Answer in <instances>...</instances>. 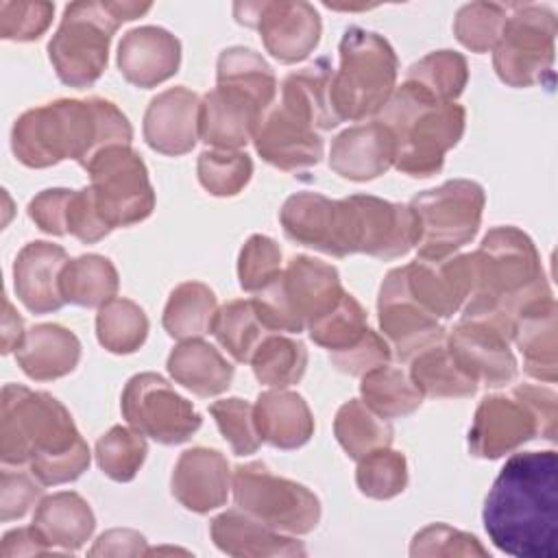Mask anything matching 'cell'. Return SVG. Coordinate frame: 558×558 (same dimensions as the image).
<instances>
[{
    "instance_id": "obj_8",
    "label": "cell",
    "mask_w": 558,
    "mask_h": 558,
    "mask_svg": "<svg viewBox=\"0 0 558 558\" xmlns=\"http://www.w3.org/2000/svg\"><path fill=\"white\" fill-rule=\"evenodd\" d=\"M340 68L331 76V102L340 120L377 116L397 87L399 61L375 31L349 26L340 39Z\"/></svg>"
},
{
    "instance_id": "obj_37",
    "label": "cell",
    "mask_w": 558,
    "mask_h": 558,
    "mask_svg": "<svg viewBox=\"0 0 558 558\" xmlns=\"http://www.w3.org/2000/svg\"><path fill=\"white\" fill-rule=\"evenodd\" d=\"M410 377L427 397L464 399L477 392V384L453 360L445 340L423 349L410 360Z\"/></svg>"
},
{
    "instance_id": "obj_30",
    "label": "cell",
    "mask_w": 558,
    "mask_h": 558,
    "mask_svg": "<svg viewBox=\"0 0 558 558\" xmlns=\"http://www.w3.org/2000/svg\"><path fill=\"white\" fill-rule=\"evenodd\" d=\"M33 527L57 554H72L92 538L96 517L78 493L61 490L39 499Z\"/></svg>"
},
{
    "instance_id": "obj_25",
    "label": "cell",
    "mask_w": 558,
    "mask_h": 558,
    "mask_svg": "<svg viewBox=\"0 0 558 558\" xmlns=\"http://www.w3.org/2000/svg\"><path fill=\"white\" fill-rule=\"evenodd\" d=\"M68 262V253L59 244L35 240L22 246L13 264V286L28 312L50 314L65 305L59 279Z\"/></svg>"
},
{
    "instance_id": "obj_41",
    "label": "cell",
    "mask_w": 558,
    "mask_h": 558,
    "mask_svg": "<svg viewBox=\"0 0 558 558\" xmlns=\"http://www.w3.org/2000/svg\"><path fill=\"white\" fill-rule=\"evenodd\" d=\"M211 333L216 336L218 344L240 364L251 362L257 347L272 333L262 318L257 316L253 301H229L218 307Z\"/></svg>"
},
{
    "instance_id": "obj_6",
    "label": "cell",
    "mask_w": 558,
    "mask_h": 558,
    "mask_svg": "<svg viewBox=\"0 0 558 558\" xmlns=\"http://www.w3.org/2000/svg\"><path fill=\"white\" fill-rule=\"evenodd\" d=\"M150 2H72L48 41V57L61 83L94 85L109 63V44L122 22L142 17Z\"/></svg>"
},
{
    "instance_id": "obj_17",
    "label": "cell",
    "mask_w": 558,
    "mask_h": 558,
    "mask_svg": "<svg viewBox=\"0 0 558 558\" xmlns=\"http://www.w3.org/2000/svg\"><path fill=\"white\" fill-rule=\"evenodd\" d=\"M233 15L240 24L255 28L264 48L281 63L307 59L323 33L316 7L303 0L235 2Z\"/></svg>"
},
{
    "instance_id": "obj_26",
    "label": "cell",
    "mask_w": 558,
    "mask_h": 558,
    "mask_svg": "<svg viewBox=\"0 0 558 558\" xmlns=\"http://www.w3.org/2000/svg\"><path fill=\"white\" fill-rule=\"evenodd\" d=\"M395 163V144L377 120L344 129L329 148V168L349 181H371Z\"/></svg>"
},
{
    "instance_id": "obj_31",
    "label": "cell",
    "mask_w": 558,
    "mask_h": 558,
    "mask_svg": "<svg viewBox=\"0 0 558 558\" xmlns=\"http://www.w3.org/2000/svg\"><path fill=\"white\" fill-rule=\"evenodd\" d=\"M22 373L35 381H52L70 375L81 360V340L63 325L39 323L31 327L15 349Z\"/></svg>"
},
{
    "instance_id": "obj_40",
    "label": "cell",
    "mask_w": 558,
    "mask_h": 558,
    "mask_svg": "<svg viewBox=\"0 0 558 558\" xmlns=\"http://www.w3.org/2000/svg\"><path fill=\"white\" fill-rule=\"evenodd\" d=\"M216 85H231L270 109L277 94V78L268 61L253 48L231 46L218 54Z\"/></svg>"
},
{
    "instance_id": "obj_13",
    "label": "cell",
    "mask_w": 558,
    "mask_h": 558,
    "mask_svg": "<svg viewBox=\"0 0 558 558\" xmlns=\"http://www.w3.org/2000/svg\"><path fill=\"white\" fill-rule=\"evenodd\" d=\"M558 22L547 4H510L501 37L493 48V68L510 87H532L551 74Z\"/></svg>"
},
{
    "instance_id": "obj_54",
    "label": "cell",
    "mask_w": 558,
    "mask_h": 558,
    "mask_svg": "<svg viewBox=\"0 0 558 558\" xmlns=\"http://www.w3.org/2000/svg\"><path fill=\"white\" fill-rule=\"evenodd\" d=\"M329 357L338 371H342L347 375L362 377L364 373H368L381 364H388L392 357V349L384 336H379L373 329H366L357 342H353L344 351L329 353Z\"/></svg>"
},
{
    "instance_id": "obj_33",
    "label": "cell",
    "mask_w": 558,
    "mask_h": 558,
    "mask_svg": "<svg viewBox=\"0 0 558 558\" xmlns=\"http://www.w3.org/2000/svg\"><path fill=\"white\" fill-rule=\"evenodd\" d=\"M170 377L196 397H218L233 381V366L203 338L181 340L168 355Z\"/></svg>"
},
{
    "instance_id": "obj_42",
    "label": "cell",
    "mask_w": 558,
    "mask_h": 558,
    "mask_svg": "<svg viewBox=\"0 0 558 558\" xmlns=\"http://www.w3.org/2000/svg\"><path fill=\"white\" fill-rule=\"evenodd\" d=\"M146 336L148 316L135 301L116 296L107 301L102 307H98L96 338L109 353H135L146 342Z\"/></svg>"
},
{
    "instance_id": "obj_35",
    "label": "cell",
    "mask_w": 558,
    "mask_h": 558,
    "mask_svg": "<svg viewBox=\"0 0 558 558\" xmlns=\"http://www.w3.org/2000/svg\"><path fill=\"white\" fill-rule=\"evenodd\" d=\"M59 288L65 303L78 307H102L107 301L116 299L120 277L109 257L87 253L65 264Z\"/></svg>"
},
{
    "instance_id": "obj_2",
    "label": "cell",
    "mask_w": 558,
    "mask_h": 558,
    "mask_svg": "<svg viewBox=\"0 0 558 558\" xmlns=\"http://www.w3.org/2000/svg\"><path fill=\"white\" fill-rule=\"evenodd\" d=\"M0 458L4 466L28 464L44 486L74 482L92 462L68 408L52 395L20 384L2 388Z\"/></svg>"
},
{
    "instance_id": "obj_52",
    "label": "cell",
    "mask_w": 558,
    "mask_h": 558,
    "mask_svg": "<svg viewBox=\"0 0 558 558\" xmlns=\"http://www.w3.org/2000/svg\"><path fill=\"white\" fill-rule=\"evenodd\" d=\"M410 554L416 556H488V549L477 541V536L456 530L447 523H432L418 530L412 538Z\"/></svg>"
},
{
    "instance_id": "obj_50",
    "label": "cell",
    "mask_w": 558,
    "mask_h": 558,
    "mask_svg": "<svg viewBox=\"0 0 558 558\" xmlns=\"http://www.w3.org/2000/svg\"><path fill=\"white\" fill-rule=\"evenodd\" d=\"M209 414L235 456H251L259 449L262 438L257 434L253 405L248 401L240 397L218 399L209 405Z\"/></svg>"
},
{
    "instance_id": "obj_16",
    "label": "cell",
    "mask_w": 558,
    "mask_h": 558,
    "mask_svg": "<svg viewBox=\"0 0 558 558\" xmlns=\"http://www.w3.org/2000/svg\"><path fill=\"white\" fill-rule=\"evenodd\" d=\"M120 408L133 429L159 445H181L203 425L194 405L157 373L133 375L122 390Z\"/></svg>"
},
{
    "instance_id": "obj_48",
    "label": "cell",
    "mask_w": 558,
    "mask_h": 558,
    "mask_svg": "<svg viewBox=\"0 0 558 558\" xmlns=\"http://www.w3.org/2000/svg\"><path fill=\"white\" fill-rule=\"evenodd\" d=\"M196 174L211 196H235L251 181L253 161L242 150H203Z\"/></svg>"
},
{
    "instance_id": "obj_49",
    "label": "cell",
    "mask_w": 558,
    "mask_h": 558,
    "mask_svg": "<svg viewBox=\"0 0 558 558\" xmlns=\"http://www.w3.org/2000/svg\"><path fill=\"white\" fill-rule=\"evenodd\" d=\"M508 11L510 4L469 2L456 13L453 35L471 52H488L501 37Z\"/></svg>"
},
{
    "instance_id": "obj_57",
    "label": "cell",
    "mask_w": 558,
    "mask_h": 558,
    "mask_svg": "<svg viewBox=\"0 0 558 558\" xmlns=\"http://www.w3.org/2000/svg\"><path fill=\"white\" fill-rule=\"evenodd\" d=\"M72 194L74 190H68V187H50L31 198L28 216L39 231L50 235L68 233V207H70Z\"/></svg>"
},
{
    "instance_id": "obj_28",
    "label": "cell",
    "mask_w": 558,
    "mask_h": 558,
    "mask_svg": "<svg viewBox=\"0 0 558 558\" xmlns=\"http://www.w3.org/2000/svg\"><path fill=\"white\" fill-rule=\"evenodd\" d=\"M512 342L523 355V371L545 384L558 377V307L554 296L541 299L514 318Z\"/></svg>"
},
{
    "instance_id": "obj_9",
    "label": "cell",
    "mask_w": 558,
    "mask_h": 558,
    "mask_svg": "<svg viewBox=\"0 0 558 558\" xmlns=\"http://www.w3.org/2000/svg\"><path fill=\"white\" fill-rule=\"evenodd\" d=\"M342 294L344 288L336 266L310 255H294L251 301L272 333H301L331 312Z\"/></svg>"
},
{
    "instance_id": "obj_56",
    "label": "cell",
    "mask_w": 558,
    "mask_h": 558,
    "mask_svg": "<svg viewBox=\"0 0 558 558\" xmlns=\"http://www.w3.org/2000/svg\"><path fill=\"white\" fill-rule=\"evenodd\" d=\"M68 233H72L83 244H94L111 233L98 211L92 187L74 190L68 207Z\"/></svg>"
},
{
    "instance_id": "obj_19",
    "label": "cell",
    "mask_w": 558,
    "mask_h": 558,
    "mask_svg": "<svg viewBox=\"0 0 558 558\" xmlns=\"http://www.w3.org/2000/svg\"><path fill=\"white\" fill-rule=\"evenodd\" d=\"M412 299L432 316L451 318L473 292V257L449 255L445 259H421L401 266Z\"/></svg>"
},
{
    "instance_id": "obj_36",
    "label": "cell",
    "mask_w": 558,
    "mask_h": 558,
    "mask_svg": "<svg viewBox=\"0 0 558 558\" xmlns=\"http://www.w3.org/2000/svg\"><path fill=\"white\" fill-rule=\"evenodd\" d=\"M218 312L216 294L201 281L179 283L163 307L161 325L174 340H192L211 333V325Z\"/></svg>"
},
{
    "instance_id": "obj_23",
    "label": "cell",
    "mask_w": 558,
    "mask_h": 558,
    "mask_svg": "<svg viewBox=\"0 0 558 558\" xmlns=\"http://www.w3.org/2000/svg\"><path fill=\"white\" fill-rule=\"evenodd\" d=\"M231 477L233 471L218 449L192 447L179 456L170 477V490L183 508L205 514L225 506Z\"/></svg>"
},
{
    "instance_id": "obj_4",
    "label": "cell",
    "mask_w": 558,
    "mask_h": 558,
    "mask_svg": "<svg viewBox=\"0 0 558 558\" xmlns=\"http://www.w3.org/2000/svg\"><path fill=\"white\" fill-rule=\"evenodd\" d=\"M375 120L392 137V166L401 174L425 179L442 168L445 155L460 142L466 111L456 100H438L421 85L403 81Z\"/></svg>"
},
{
    "instance_id": "obj_7",
    "label": "cell",
    "mask_w": 558,
    "mask_h": 558,
    "mask_svg": "<svg viewBox=\"0 0 558 558\" xmlns=\"http://www.w3.org/2000/svg\"><path fill=\"white\" fill-rule=\"evenodd\" d=\"M536 436L556 440V392L519 384L510 395H490L480 401L469 429V451L482 460H497Z\"/></svg>"
},
{
    "instance_id": "obj_34",
    "label": "cell",
    "mask_w": 558,
    "mask_h": 558,
    "mask_svg": "<svg viewBox=\"0 0 558 558\" xmlns=\"http://www.w3.org/2000/svg\"><path fill=\"white\" fill-rule=\"evenodd\" d=\"M331 76L327 59H318L283 78L279 102L303 116L316 131H329L342 122L331 102Z\"/></svg>"
},
{
    "instance_id": "obj_53",
    "label": "cell",
    "mask_w": 558,
    "mask_h": 558,
    "mask_svg": "<svg viewBox=\"0 0 558 558\" xmlns=\"http://www.w3.org/2000/svg\"><path fill=\"white\" fill-rule=\"evenodd\" d=\"M54 15L52 2H0V37L11 41L39 39Z\"/></svg>"
},
{
    "instance_id": "obj_32",
    "label": "cell",
    "mask_w": 558,
    "mask_h": 558,
    "mask_svg": "<svg viewBox=\"0 0 558 558\" xmlns=\"http://www.w3.org/2000/svg\"><path fill=\"white\" fill-rule=\"evenodd\" d=\"M279 222L288 240L336 257L338 201L318 192H296L281 205Z\"/></svg>"
},
{
    "instance_id": "obj_47",
    "label": "cell",
    "mask_w": 558,
    "mask_h": 558,
    "mask_svg": "<svg viewBox=\"0 0 558 558\" xmlns=\"http://www.w3.org/2000/svg\"><path fill=\"white\" fill-rule=\"evenodd\" d=\"M355 484L371 499H392L408 486V462L390 447L375 449L357 460Z\"/></svg>"
},
{
    "instance_id": "obj_22",
    "label": "cell",
    "mask_w": 558,
    "mask_h": 558,
    "mask_svg": "<svg viewBox=\"0 0 558 558\" xmlns=\"http://www.w3.org/2000/svg\"><path fill=\"white\" fill-rule=\"evenodd\" d=\"M198 109L201 98L183 85L157 94L144 113L146 144L168 157L190 153L198 142Z\"/></svg>"
},
{
    "instance_id": "obj_55",
    "label": "cell",
    "mask_w": 558,
    "mask_h": 558,
    "mask_svg": "<svg viewBox=\"0 0 558 558\" xmlns=\"http://www.w3.org/2000/svg\"><path fill=\"white\" fill-rule=\"evenodd\" d=\"M41 482L31 473L2 469L0 475V521L22 519L41 497Z\"/></svg>"
},
{
    "instance_id": "obj_43",
    "label": "cell",
    "mask_w": 558,
    "mask_h": 558,
    "mask_svg": "<svg viewBox=\"0 0 558 558\" xmlns=\"http://www.w3.org/2000/svg\"><path fill=\"white\" fill-rule=\"evenodd\" d=\"M253 375L270 388H288L301 381L307 368V349L301 340L270 333L251 357Z\"/></svg>"
},
{
    "instance_id": "obj_21",
    "label": "cell",
    "mask_w": 558,
    "mask_h": 558,
    "mask_svg": "<svg viewBox=\"0 0 558 558\" xmlns=\"http://www.w3.org/2000/svg\"><path fill=\"white\" fill-rule=\"evenodd\" d=\"M266 111L246 92L231 85H216L201 98L198 140L216 150H240L253 142Z\"/></svg>"
},
{
    "instance_id": "obj_44",
    "label": "cell",
    "mask_w": 558,
    "mask_h": 558,
    "mask_svg": "<svg viewBox=\"0 0 558 558\" xmlns=\"http://www.w3.org/2000/svg\"><path fill=\"white\" fill-rule=\"evenodd\" d=\"M405 81L421 85L438 100H456L469 83V65L456 50H434L408 68Z\"/></svg>"
},
{
    "instance_id": "obj_60",
    "label": "cell",
    "mask_w": 558,
    "mask_h": 558,
    "mask_svg": "<svg viewBox=\"0 0 558 558\" xmlns=\"http://www.w3.org/2000/svg\"><path fill=\"white\" fill-rule=\"evenodd\" d=\"M24 320L22 316L13 310V303L4 299V314H2V353L15 351L22 340H24Z\"/></svg>"
},
{
    "instance_id": "obj_24",
    "label": "cell",
    "mask_w": 558,
    "mask_h": 558,
    "mask_svg": "<svg viewBox=\"0 0 558 558\" xmlns=\"http://www.w3.org/2000/svg\"><path fill=\"white\" fill-rule=\"evenodd\" d=\"M181 65V41L161 26H137L118 44L120 74L135 87L150 89L172 78Z\"/></svg>"
},
{
    "instance_id": "obj_15",
    "label": "cell",
    "mask_w": 558,
    "mask_h": 558,
    "mask_svg": "<svg viewBox=\"0 0 558 558\" xmlns=\"http://www.w3.org/2000/svg\"><path fill=\"white\" fill-rule=\"evenodd\" d=\"M514 320L493 312L462 314L445 342L460 368L477 384L501 388L517 377V357L510 351Z\"/></svg>"
},
{
    "instance_id": "obj_38",
    "label": "cell",
    "mask_w": 558,
    "mask_h": 558,
    "mask_svg": "<svg viewBox=\"0 0 558 558\" xmlns=\"http://www.w3.org/2000/svg\"><path fill=\"white\" fill-rule=\"evenodd\" d=\"M362 401L381 418H401L421 408L425 395L418 390L410 373L381 364L362 375Z\"/></svg>"
},
{
    "instance_id": "obj_12",
    "label": "cell",
    "mask_w": 558,
    "mask_h": 558,
    "mask_svg": "<svg viewBox=\"0 0 558 558\" xmlns=\"http://www.w3.org/2000/svg\"><path fill=\"white\" fill-rule=\"evenodd\" d=\"M235 506L277 532L310 534L320 521V501L303 484L275 475L264 462L238 464L231 477Z\"/></svg>"
},
{
    "instance_id": "obj_5",
    "label": "cell",
    "mask_w": 558,
    "mask_h": 558,
    "mask_svg": "<svg viewBox=\"0 0 558 558\" xmlns=\"http://www.w3.org/2000/svg\"><path fill=\"white\" fill-rule=\"evenodd\" d=\"M473 257V292L462 312H497L517 318L527 305L551 296L541 255L517 227H493Z\"/></svg>"
},
{
    "instance_id": "obj_46",
    "label": "cell",
    "mask_w": 558,
    "mask_h": 558,
    "mask_svg": "<svg viewBox=\"0 0 558 558\" xmlns=\"http://www.w3.org/2000/svg\"><path fill=\"white\" fill-rule=\"evenodd\" d=\"M366 329V310L353 294L344 292L331 312H327L307 327V333L318 347L327 349L329 353H338L357 342Z\"/></svg>"
},
{
    "instance_id": "obj_58",
    "label": "cell",
    "mask_w": 558,
    "mask_h": 558,
    "mask_svg": "<svg viewBox=\"0 0 558 558\" xmlns=\"http://www.w3.org/2000/svg\"><path fill=\"white\" fill-rule=\"evenodd\" d=\"M146 551L144 534L129 527H113L96 538L89 556H146Z\"/></svg>"
},
{
    "instance_id": "obj_20",
    "label": "cell",
    "mask_w": 558,
    "mask_h": 558,
    "mask_svg": "<svg viewBox=\"0 0 558 558\" xmlns=\"http://www.w3.org/2000/svg\"><path fill=\"white\" fill-rule=\"evenodd\" d=\"M253 144L266 163L286 172L316 166L325 150L320 133L303 116L281 102L262 116Z\"/></svg>"
},
{
    "instance_id": "obj_27",
    "label": "cell",
    "mask_w": 558,
    "mask_h": 558,
    "mask_svg": "<svg viewBox=\"0 0 558 558\" xmlns=\"http://www.w3.org/2000/svg\"><path fill=\"white\" fill-rule=\"evenodd\" d=\"M209 534L214 545L238 558H270V556H305V545L292 534H283L251 517L244 510H227L211 519Z\"/></svg>"
},
{
    "instance_id": "obj_51",
    "label": "cell",
    "mask_w": 558,
    "mask_h": 558,
    "mask_svg": "<svg viewBox=\"0 0 558 558\" xmlns=\"http://www.w3.org/2000/svg\"><path fill=\"white\" fill-rule=\"evenodd\" d=\"M281 272V248L279 244L262 233L251 235L240 248L238 257V281L246 292H257L268 286Z\"/></svg>"
},
{
    "instance_id": "obj_29",
    "label": "cell",
    "mask_w": 558,
    "mask_h": 558,
    "mask_svg": "<svg viewBox=\"0 0 558 558\" xmlns=\"http://www.w3.org/2000/svg\"><path fill=\"white\" fill-rule=\"evenodd\" d=\"M253 416L262 442L283 451L303 447L316 429L307 401L286 388L259 392L253 403Z\"/></svg>"
},
{
    "instance_id": "obj_45",
    "label": "cell",
    "mask_w": 558,
    "mask_h": 558,
    "mask_svg": "<svg viewBox=\"0 0 558 558\" xmlns=\"http://www.w3.org/2000/svg\"><path fill=\"white\" fill-rule=\"evenodd\" d=\"M148 453L144 434L131 425H113L96 440V462L100 471L113 482H131L142 469Z\"/></svg>"
},
{
    "instance_id": "obj_1",
    "label": "cell",
    "mask_w": 558,
    "mask_h": 558,
    "mask_svg": "<svg viewBox=\"0 0 558 558\" xmlns=\"http://www.w3.org/2000/svg\"><path fill=\"white\" fill-rule=\"evenodd\" d=\"M488 538L517 558L558 556V453L523 451L506 460L482 510Z\"/></svg>"
},
{
    "instance_id": "obj_10",
    "label": "cell",
    "mask_w": 558,
    "mask_h": 558,
    "mask_svg": "<svg viewBox=\"0 0 558 558\" xmlns=\"http://www.w3.org/2000/svg\"><path fill=\"white\" fill-rule=\"evenodd\" d=\"M408 205L418 225V257L445 259L477 235L486 194L477 181L451 179L416 194Z\"/></svg>"
},
{
    "instance_id": "obj_14",
    "label": "cell",
    "mask_w": 558,
    "mask_h": 558,
    "mask_svg": "<svg viewBox=\"0 0 558 558\" xmlns=\"http://www.w3.org/2000/svg\"><path fill=\"white\" fill-rule=\"evenodd\" d=\"M98 211L107 227H131L155 209V190L142 157L124 144L100 150L85 168Z\"/></svg>"
},
{
    "instance_id": "obj_18",
    "label": "cell",
    "mask_w": 558,
    "mask_h": 558,
    "mask_svg": "<svg viewBox=\"0 0 558 558\" xmlns=\"http://www.w3.org/2000/svg\"><path fill=\"white\" fill-rule=\"evenodd\" d=\"M379 329L392 349V355L401 362L412 360L423 349L445 340L447 329L436 316L423 310L405 288L403 270L392 268L379 288L377 296Z\"/></svg>"
},
{
    "instance_id": "obj_39",
    "label": "cell",
    "mask_w": 558,
    "mask_h": 558,
    "mask_svg": "<svg viewBox=\"0 0 558 558\" xmlns=\"http://www.w3.org/2000/svg\"><path fill=\"white\" fill-rule=\"evenodd\" d=\"M333 434L351 460H360L375 449L390 447L395 438L388 418L375 414L362 399H349L338 408Z\"/></svg>"
},
{
    "instance_id": "obj_3",
    "label": "cell",
    "mask_w": 558,
    "mask_h": 558,
    "mask_svg": "<svg viewBox=\"0 0 558 558\" xmlns=\"http://www.w3.org/2000/svg\"><path fill=\"white\" fill-rule=\"evenodd\" d=\"M129 118L105 98H59L24 111L11 129V150L28 168L74 159L83 168L109 146H131Z\"/></svg>"
},
{
    "instance_id": "obj_59",
    "label": "cell",
    "mask_w": 558,
    "mask_h": 558,
    "mask_svg": "<svg viewBox=\"0 0 558 558\" xmlns=\"http://www.w3.org/2000/svg\"><path fill=\"white\" fill-rule=\"evenodd\" d=\"M57 554L52 547L44 543L33 525L15 527L2 536L0 558H24V556H48Z\"/></svg>"
},
{
    "instance_id": "obj_11",
    "label": "cell",
    "mask_w": 558,
    "mask_h": 558,
    "mask_svg": "<svg viewBox=\"0 0 558 558\" xmlns=\"http://www.w3.org/2000/svg\"><path fill=\"white\" fill-rule=\"evenodd\" d=\"M418 225L410 205L390 203L371 194H351L338 201L340 257L366 253L377 259L403 257L416 246Z\"/></svg>"
}]
</instances>
